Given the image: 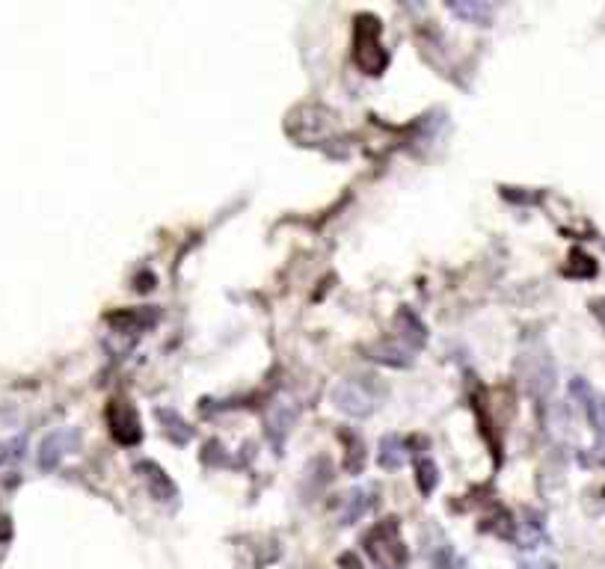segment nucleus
I'll list each match as a JSON object with an SVG mask.
<instances>
[{
  "label": "nucleus",
  "instance_id": "nucleus-8",
  "mask_svg": "<svg viewBox=\"0 0 605 569\" xmlns=\"http://www.w3.org/2000/svg\"><path fill=\"white\" fill-rule=\"evenodd\" d=\"M377 460L383 469H401L403 463H407V450H403V442L398 436H389L383 439V445H380L377 450Z\"/></svg>",
  "mask_w": 605,
  "mask_h": 569
},
{
  "label": "nucleus",
  "instance_id": "nucleus-10",
  "mask_svg": "<svg viewBox=\"0 0 605 569\" xmlns=\"http://www.w3.org/2000/svg\"><path fill=\"white\" fill-rule=\"evenodd\" d=\"M371 507V498H365V492H354V496H347V501H345V513H342V522L345 525H350V522H356L363 513Z\"/></svg>",
  "mask_w": 605,
  "mask_h": 569
},
{
  "label": "nucleus",
  "instance_id": "nucleus-16",
  "mask_svg": "<svg viewBox=\"0 0 605 569\" xmlns=\"http://www.w3.org/2000/svg\"><path fill=\"white\" fill-rule=\"evenodd\" d=\"M342 564H345L347 569H359V561H356L354 555H345V557H342Z\"/></svg>",
  "mask_w": 605,
  "mask_h": 569
},
{
  "label": "nucleus",
  "instance_id": "nucleus-14",
  "mask_svg": "<svg viewBox=\"0 0 605 569\" xmlns=\"http://www.w3.org/2000/svg\"><path fill=\"white\" fill-rule=\"evenodd\" d=\"M516 569H558V566L552 561H540V557H537V561H523Z\"/></svg>",
  "mask_w": 605,
  "mask_h": 569
},
{
  "label": "nucleus",
  "instance_id": "nucleus-7",
  "mask_svg": "<svg viewBox=\"0 0 605 569\" xmlns=\"http://www.w3.org/2000/svg\"><path fill=\"white\" fill-rule=\"evenodd\" d=\"M137 471L143 475V480L148 483V489H152V496L155 498H164V501H173L178 492H175V483L166 478V471L164 469H157L155 463H140L137 466Z\"/></svg>",
  "mask_w": 605,
  "mask_h": 569
},
{
  "label": "nucleus",
  "instance_id": "nucleus-13",
  "mask_svg": "<svg viewBox=\"0 0 605 569\" xmlns=\"http://www.w3.org/2000/svg\"><path fill=\"white\" fill-rule=\"evenodd\" d=\"M21 448H24L21 439H15V442H9V445H0V463H13V460H18Z\"/></svg>",
  "mask_w": 605,
  "mask_h": 569
},
{
  "label": "nucleus",
  "instance_id": "nucleus-6",
  "mask_svg": "<svg viewBox=\"0 0 605 569\" xmlns=\"http://www.w3.org/2000/svg\"><path fill=\"white\" fill-rule=\"evenodd\" d=\"M570 389H572V394L579 397V403H581V410H585V415H588L593 433H597L605 442V397L593 392L585 380H572Z\"/></svg>",
  "mask_w": 605,
  "mask_h": 569
},
{
  "label": "nucleus",
  "instance_id": "nucleus-5",
  "mask_svg": "<svg viewBox=\"0 0 605 569\" xmlns=\"http://www.w3.org/2000/svg\"><path fill=\"white\" fill-rule=\"evenodd\" d=\"M78 442H80L78 431H54V433H48L45 439H42V445H39V469H45V471L57 469L60 460L66 457L69 450L78 448Z\"/></svg>",
  "mask_w": 605,
  "mask_h": 569
},
{
  "label": "nucleus",
  "instance_id": "nucleus-2",
  "mask_svg": "<svg viewBox=\"0 0 605 569\" xmlns=\"http://www.w3.org/2000/svg\"><path fill=\"white\" fill-rule=\"evenodd\" d=\"M365 552L377 569H403L407 566V545L401 540L398 519H383L365 534Z\"/></svg>",
  "mask_w": 605,
  "mask_h": 569
},
{
  "label": "nucleus",
  "instance_id": "nucleus-9",
  "mask_svg": "<svg viewBox=\"0 0 605 569\" xmlns=\"http://www.w3.org/2000/svg\"><path fill=\"white\" fill-rule=\"evenodd\" d=\"M157 418L161 422H169V427H164V431L175 439V442H190V436H194V431H190V424L182 422L173 410H157Z\"/></svg>",
  "mask_w": 605,
  "mask_h": 569
},
{
  "label": "nucleus",
  "instance_id": "nucleus-4",
  "mask_svg": "<svg viewBox=\"0 0 605 569\" xmlns=\"http://www.w3.org/2000/svg\"><path fill=\"white\" fill-rule=\"evenodd\" d=\"M108 418H110V433L116 442L122 445H137L140 442V418H137V413L131 410L125 401H113L110 410H108Z\"/></svg>",
  "mask_w": 605,
  "mask_h": 569
},
{
  "label": "nucleus",
  "instance_id": "nucleus-1",
  "mask_svg": "<svg viewBox=\"0 0 605 569\" xmlns=\"http://www.w3.org/2000/svg\"><path fill=\"white\" fill-rule=\"evenodd\" d=\"M386 397V385L374 383L371 377H347L333 389V403L338 413L365 418L380 406V401Z\"/></svg>",
  "mask_w": 605,
  "mask_h": 569
},
{
  "label": "nucleus",
  "instance_id": "nucleus-15",
  "mask_svg": "<svg viewBox=\"0 0 605 569\" xmlns=\"http://www.w3.org/2000/svg\"><path fill=\"white\" fill-rule=\"evenodd\" d=\"M9 534H13V525H9L6 517H0V543L9 540Z\"/></svg>",
  "mask_w": 605,
  "mask_h": 569
},
{
  "label": "nucleus",
  "instance_id": "nucleus-3",
  "mask_svg": "<svg viewBox=\"0 0 605 569\" xmlns=\"http://www.w3.org/2000/svg\"><path fill=\"white\" fill-rule=\"evenodd\" d=\"M380 27H377V18H368L363 15L356 24V45H354V60L356 66L363 69L365 74H380L386 69V51L380 45Z\"/></svg>",
  "mask_w": 605,
  "mask_h": 569
},
{
  "label": "nucleus",
  "instance_id": "nucleus-12",
  "mask_svg": "<svg viewBox=\"0 0 605 569\" xmlns=\"http://www.w3.org/2000/svg\"><path fill=\"white\" fill-rule=\"evenodd\" d=\"M570 273H576V276H593V273H597V264H593L585 252H572V270Z\"/></svg>",
  "mask_w": 605,
  "mask_h": 569
},
{
  "label": "nucleus",
  "instance_id": "nucleus-11",
  "mask_svg": "<svg viewBox=\"0 0 605 569\" xmlns=\"http://www.w3.org/2000/svg\"><path fill=\"white\" fill-rule=\"evenodd\" d=\"M419 487L421 492H433V487H437V466H433L430 460L419 463Z\"/></svg>",
  "mask_w": 605,
  "mask_h": 569
}]
</instances>
